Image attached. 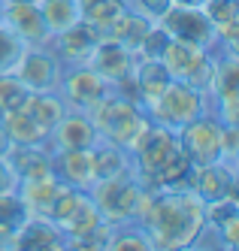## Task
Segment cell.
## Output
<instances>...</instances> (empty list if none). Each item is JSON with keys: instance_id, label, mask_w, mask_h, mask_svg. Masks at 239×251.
<instances>
[{"instance_id": "6da1fadb", "label": "cell", "mask_w": 239, "mask_h": 251, "mask_svg": "<svg viewBox=\"0 0 239 251\" xmlns=\"http://www.w3.org/2000/svg\"><path fill=\"white\" fill-rule=\"evenodd\" d=\"M139 224L145 227L155 251H182L191 248L200 227L206 224V203L185 188V191H149Z\"/></svg>"}, {"instance_id": "7a4b0ae2", "label": "cell", "mask_w": 239, "mask_h": 251, "mask_svg": "<svg viewBox=\"0 0 239 251\" xmlns=\"http://www.w3.org/2000/svg\"><path fill=\"white\" fill-rule=\"evenodd\" d=\"M131 170L136 173L139 185L149 191H185L191 185V164L185 151L179 146V136L170 127H160V124H149L133 146H131Z\"/></svg>"}, {"instance_id": "3957f363", "label": "cell", "mask_w": 239, "mask_h": 251, "mask_svg": "<svg viewBox=\"0 0 239 251\" xmlns=\"http://www.w3.org/2000/svg\"><path fill=\"white\" fill-rule=\"evenodd\" d=\"M88 118L94 124L100 142H112V146H121L127 151H131V146L152 124L149 112H145L136 100L124 97L118 91H109L94 109L88 112Z\"/></svg>"}, {"instance_id": "277c9868", "label": "cell", "mask_w": 239, "mask_h": 251, "mask_svg": "<svg viewBox=\"0 0 239 251\" xmlns=\"http://www.w3.org/2000/svg\"><path fill=\"white\" fill-rule=\"evenodd\" d=\"M145 112H149V118L155 124H160V127L179 130V127H185V124H191L194 118L209 112V97L188 82L170 79V85L145 106Z\"/></svg>"}, {"instance_id": "5b68a950", "label": "cell", "mask_w": 239, "mask_h": 251, "mask_svg": "<svg viewBox=\"0 0 239 251\" xmlns=\"http://www.w3.org/2000/svg\"><path fill=\"white\" fill-rule=\"evenodd\" d=\"M160 64L167 67V73H170L173 79L188 82V85L200 88V91L209 97L215 49L200 46V43H191V40L170 37V40H167V46H163V51H160Z\"/></svg>"}, {"instance_id": "8992f818", "label": "cell", "mask_w": 239, "mask_h": 251, "mask_svg": "<svg viewBox=\"0 0 239 251\" xmlns=\"http://www.w3.org/2000/svg\"><path fill=\"white\" fill-rule=\"evenodd\" d=\"M88 194H91V200L97 203L100 215L109 224L136 221V203H139L142 185H139L133 170H127L121 176H112V178H97Z\"/></svg>"}, {"instance_id": "52a82bcc", "label": "cell", "mask_w": 239, "mask_h": 251, "mask_svg": "<svg viewBox=\"0 0 239 251\" xmlns=\"http://www.w3.org/2000/svg\"><path fill=\"white\" fill-rule=\"evenodd\" d=\"M176 136H179V146L185 151L191 167H203V164L221 160V121L212 112L194 118L185 127H179Z\"/></svg>"}, {"instance_id": "ba28073f", "label": "cell", "mask_w": 239, "mask_h": 251, "mask_svg": "<svg viewBox=\"0 0 239 251\" xmlns=\"http://www.w3.org/2000/svg\"><path fill=\"white\" fill-rule=\"evenodd\" d=\"M109 91H112L109 82H103L88 64L64 67V76H61V85H58L61 100L67 103V109H73V112H91Z\"/></svg>"}, {"instance_id": "9c48e42d", "label": "cell", "mask_w": 239, "mask_h": 251, "mask_svg": "<svg viewBox=\"0 0 239 251\" xmlns=\"http://www.w3.org/2000/svg\"><path fill=\"white\" fill-rule=\"evenodd\" d=\"M12 73L25 82L27 91H58L64 64L52 51V46H27Z\"/></svg>"}, {"instance_id": "30bf717a", "label": "cell", "mask_w": 239, "mask_h": 251, "mask_svg": "<svg viewBox=\"0 0 239 251\" xmlns=\"http://www.w3.org/2000/svg\"><path fill=\"white\" fill-rule=\"evenodd\" d=\"M136 58H139L136 51L124 49L121 43H115V40H100L97 49L91 51V58H88V67L94 70L103 82H109V88H115V85H121L124 79L133 76Z\"/></svg>"}, {"instance_id": "8fae6325", "label": "cell", "mask_w": 239, "mask_h": 251, "mask_svg": "<svg viewBox=\"0 0 239 251\" xmlns=\"http://www.w3.org/2000/svg\"><path fill=\"white\" fill-rule=\"evenodd\" d=\"M103 37H100V30L97 27H91L88 22H76V25H70L67 30H61V33H54L52 37V51L61 58V64L64 67H79V64H88V58H91V51L97 49V43H100Z\"/></svg>"}, {"instance_id": "7c38bea8", "label": "cell", "mask_w": 239, "mask_h": 251, "mask_svg": "<svg viewBox=\"0 0 239 251\" xmlns=\"http://www.w3.org/2000/svg\"><path fill=\"white\" fill-rule=\"evenodd\" d=\"M100 142L94 124H91L88 112H73L67 109V115L49 130L46 146L52 151H79V149H94Z\"/></svg>"}, {"instance_id": "4fadbf2b", "label": "cell", "mask_w": 239, "mask_h": 251, "mask_svg": "<svg viewBox=\"0 0 239 251\" xmlns=\"http://www.w3.org/2000/svg\"><path fill=\"white\" fill-rule=\"evenodd\" d=\"M160 27L170 33V37H179V40H191V43H200V46H209L215 49V30L209 25V19L203 15L200 6H176L160 19Z\"/></svg>"}, {"instance_id": "5bb4252c", "label": "cell", "mask_w": 239, "mask_h": 251, "mask_svg": "<svg viewBox=\"0 0 239 251\" xmlns=\"http://www.w3.org/2000/svg\"><path fill=\"white\" fill-rule=\"evenodd\" d=\"M64 248L67 239L61 227L43 215H27L12 239V251H64Z\"/></svg>"}, {"instance_id": "9a60e30c", "label": "cell", "mask_w": 239, "mask_h": 251, "mask_svg": "<svg viewBox=\"0 0 239 251\" xmlns=\"http://www.w3.org/2000/svg\"><path fill=\"white\" fill-rule=\"evenodd\" d=\"M3 25L27 46H49L52 43V33L46 27L40 3H6Z\"/></svg>"}, {"instance_id": "2e32d148", "label": "cell", "mask_w": 239, "mask_h": 251, "mask_svg": "<svg viewBox=\"0 0 239 251\" xmlns=\"http://www.w3.org/2000/svg\"><path fill=\"white\" fill-rule=\"evenodd\" d=\"M103 221H106V218L100 215L97 203L91 200V194L82 191V194H79V200L73 203V209L58 221V227H61L64 239H67V248H73V242H79V239L88 236V233H94Z\"/></svg>"}, {"instance_id": "e0dca14e", "label": "cell", "mask_w": 239, "mask_h": 251, "mask_svg": "<svg viewBox=\"0 0 239 251\" xmlns=\"http://www.w3.org/2000/svg\"><path fill=\"white\" fill-rule=\"evenodd\" d=\"M52 170L64 185L91 191L94 185V164H91V149L79 151H52Z\"/></svg>"}, {"instance_id": "ac0fdd59", "label": "cell", "mask_w": 239, "mask_h": 251, "mask_svg": "<svg viewBox=\"0 0 239 251\" xmlns=\"http://www.w3.org/2000/svg\"><path fill=\"white\" fill-rule=\"evenodd\" d=\"M236 170L227 167L224 160H215V164H203V167H194L191 170V191L200 197L203 203H212V200H221L230 191V182H233Z\"/></svg>"}, {"instance_id": "d6986e66", "label": "cell", "mask_w": 239, "mask_h": 251, "mask_svg": "<svg viewBox=\"0 0 239 251\" xmlns=\"http://www.w3.org/2000/svg\"><path fill=\"white\" fill-rule=\"evenodd\" d=\"M6 164L18 176V182L52 176V149L49 146H12L6 151Z\"/></svg>"}, {"instance_id": "ffe728a7", "label": "cell", "mask_w": 239, "mask_h": 251, "mask_svg": "<svg viewBox=\"0 0 239 251\" xmlns=\"http://www.w3.org/2000/svg\"><path fill=\"white\" fill-rule=\"evenodd\" d=\"M133 88H136V100L139 106L145 109L163 88L170 85V73H167V67L160 64V58H136V67H133Z\"/></svg>"}, {"instance_id": "44dd1931", "label": "cell", "mask_w": 239, "mask_h": 251, "mask_svg": "<svg viewBox=\"0 0 239 251\" xmlns=\"http://www.w3.org/2000/svg\"><path fill=\"white\" fill-rule=\"evenodd\" d=\"M61 185L64 182L54 173L52 176H43V178H27V182H18V197H22L27 215H43V218H49Z\"/></svg>"}, {"instance_id": "7402d4cb", "label": "cell", "mask_w": 239, "mask_h": 251, "mask_svg": "<svg viewBox=\"0 0 239 251\" xmlns=\"http://www.w3.org/2000/svg\"><path fill=\"white\" fill-rule=\"evenodd\" d=\"M239 97V58L215 46V64H212V88H209V103L212 100H230Z\"/></svg>"}, {"instance_id": "603a6c76", "label": "cell", "mask_w": 239, "mask_h": 251, "mask_svg": "<svg viewBox=\"0 0 239 251\" xmlns=\"http://www.w3.org/2000/svg\"><path fill=\"white\" fill-rule=\"evenodd\" d=\"M152 27H155V25H152L149 19L136 15L133 9H124L106 30H100V37H103V40H115V43H121L124 49L136 51V49L142 46V40H145V33H149Z\"/></svg>"}, {"instance_id": "cb8c5ba5", "label": "cell", "mask_w": 239, "mask_h": 251, "mask_svg": "<svg viewBox=\"0 0 239 251\" xmlns=\"http://www.w3.org/2000/svg\"><path fill=\"white\" fill-rule=\"evenodd\" d=\"M25 112L49 133L54 124L67 115V103L61 100L58 91H30V97L25 103Z\"/></svg>"}, {"instance_id": "d4e9b609", "label": "cell", "mask_w": 239, "mask_h": 251, "mask_svg": "<svg viewBox=\"0 0 239 251\" xmlns=\"http://www.w3.org/2000/svg\"><path fill=\"white\" fill-rule=\"evenodd\" d=\"M0 124H3V130L9 133L12 146H46V139H49V133L25 109L3 112V115H0Z\"/></svg>"}, {"instance_id": "484cf974", "label": "cell", "mask_w": 239, "mask_h": 251, "mask_svg": "<svg viewBox=\"0 0 239 251\" xmlns=\"http://www.w3.org/2000/svg\"><path fill=\"white\" fill-rule=\"evenodd\" d=\"M91 164H94V182L97 178H112L131 170V151L112 146V142H97L91 149Z\"/></svg>"}, {"instance_id": "4316f807", "label": "cell", "mask_w": 239, "mask_h": 251, "mask_svg": "<svg viewBox=\"0 0 239 251\" xmlns=\"http://www.w3.org/2000/svg\"><path fill=\"white\" fill-rule=\"evenodd\" d=\"M27 218V209L22 203L18 191H9V194H0V251H12V239L18 227L25 224Z\"/></svg>"}, {"instance_id": "83f0119b", "label": "cell", "mask_w": 239, "mask_h": 251, "mask_svg": "<svg viewBox=\"0 0 239 251\" xmlns=\"http://www.w3.org/2000/svg\"><path fill=\"white\" fill-rule=\"evenodd\" d=\"M76 6L82 22H88L97 30H106L127 9V0H76Z\"/></svg>"}, {"instance_id": "f1b7e54d", "label": "cell", "mask_w": 239, "mask_h": 251, "mask_svg": "<svg viewBox=\"0 0 239 251\" xmlns=\"http://www.w3.org/2000/svg\"><path fill=\"white\" fill-rule=\"evenodd\" d=\"M106 251H155V245L139 221H127V224H112Z\"/></svg>"}, {"instance_id": "f546056e", "label": "cell", "mask_w": 239, "mask_h": 251, "mask_svg": "<svg viewBox=\"0 0 239 251\" xmlns=\"http://www.w3.org/2000/svg\"><path fill=\"white\" fill-rule=\"evenodd\" d=\"M40 12H43L46 27H49L52 37L79 22V6H76V0H40Z\"/></svg>"}, {"instance_id": "4dcf8cb0", "label": "cell", "mask_w": 239, "mask_h": 251, "mask_svg": "<svg viewBox=\"0 0 239 251\" xmlns=\"http://www.w3.org/2000/svg\"><path fill=\"white\" fill-rule=\"evenodd\" d=\"M27 97H30V91L25 88V82L18 79L15 73H3V76H0V115L25 109Z\"/></svg>"}, {"instance_id": "1f68e13d", "label": "cell", "mask_w": 239, "mask_h": 251, "mask_svg": "<svg viewBox=\"0 0 239 251\" xmlns=\"http://www.w3.org/2000/svg\"><path fill=\"white\" fill-rule=\"evenodd\" d=\"M203 15L209 19L212 30H224L227 25H236L239 22V0H203L200 3Z\"/></svg>"}, {"instance_id": "d6a6232c", "label": "cell", "mask_w": 239, "mask_h": 251, "mask_svg": "<svg viewBox=\"0 0 239 251\" xmlns=\"http://www.w3.org/2000/svg\"><path fill=\"white\" fill-rule=\"evenodd\" d=\"M25 49H27L25 40H18L6 25H0V76L12 73L15 64H18V58L25 55Z\"/></svg>"}, {"instance_id": "836d02e7", "label": "cell", "mask_w": 239, "mask_h": 251, "mask_svg": "<svg viewBox=\"0 0 239 251\" xmlns=\"http://www.w3.org/2000/svg\"><path fill=\"white\" fill-rule=\"evenodd\" d=\"M127 9L149 19L152 25H160V19L173 9V0H127Z\"/></svg>"}, {"instance_id": "e575fe53", "label": "cell", "mask_w": 239, "mask_h": 251, "mask_svg": "<svg viewBox=\"0 0 239 251\" xmlns=\"http://www.w3.org/2000/svg\"><path fill=\"white\" fill-rule=\"evenodd\" d=\"M167 40H170V33L163 30L160 25H155L149 33H145V40L136 49V55L139 58H160V51H163V46H167Z\"/></svg>"}, {"instance_id": "d590c367", "label": "cell", "mask_w": 239, "mask_h": 251, "mask_svg": "<svg viewBox=\"0 0 239 251\" xmlns=\"http://www.w3.org/2000/svg\"><path fill=\"white\" fill-rule=\"evenodd\" d=\"M221 160L236 170V160H239V127H233V124H221Z\"/></svg>"}, {"instance_id": "8d00e7d4", "label": "cell", "mask_w": 239, "mask_h": 251, "mask_svg": "<svg viewBox=\"0 0 239 251\" xmlns=\"http://www.w3.org/2000/svg\"><path fill=\"white\" fill-rule=\"evenodd\" d=\"M218 233H221V245L227 251H239V212L233 215L224 227H218Z\"/></svg>"}, {"instance_id": "74e56055", "label": "cell", "mask_w": 239, "mask_h": 251, "mask_svg": "<svg viewBox=\"0 0 239 251\" xmlns=\"http://www.w3.org/2000/svg\"><path fill=\"white\" fill-rule=\"evenodd\" d=\"M9 191H18V176L6 164V157H0V194H9Z\"/></svg>"}, {"instance_id": "f35d334b", "label": "cell", "mask_w": 239, "mask_h": 251, "mask_svg": "<svg viewBox=\"0 0 239 251\" xmlns=\"http://www.w3.org/2000/svg\"><path fill=\"white\" fill-rule=\"evenodd\" d=\"M9 149H12V139H9V133L3 130V124H0V157H6Z\"/></svg>"}, {"instance_id": "ab89813d", "label": "cell", "mask_w": 239, "mask_h": 251, "mask_svg": "<svg viewBox=\"0 0 239 251\" xmlns=\"http://www.w3.org/2000/svg\"><path fill=\"white\" fill-rule=\"evenodd\" d=\"M173 3H176V6H200L203 0H173Z\"/></svg>"}, {"instance_id": "60d3db41", "label": "cell", "mask_w": 239, "mask_h": 251, "mask_svg": "<svg viewBox=\"0 0 239 251\" xmlns=\"http://www.w3.org/2000/svg\"><path fill=\"white\" fill-rule=\"evenodd\" d=\"M3 12H6V0H0V25H3Z\"/></svg>"}, {"instance_id": "b9f144b4", "label": "cell", "mask_w": 239, "mask_h": 251, "mask_svg": "<svg viewBox=\"0 0 239 251\" xmlns=\"http://www.w3.org/2000/svg\"><path fill=\"white\" fill-rule=\"evenodd\" d=\"M6 3H40V0H6Z\"/></svg>"}, {"instance_id": "7bdbcfd3", "label": "cell", "mask_w": 239, "mask_h": 251, "mask_svg": "<svg viewBox=\"0 0 239 251\" xmlns=\"http://www.w3.org/2000/svg\"><path fill=\"white\" fill-rule=\"evenodd\" d=\"M236 173H239V160H236Z\"/></svg>"}]
</instances>
